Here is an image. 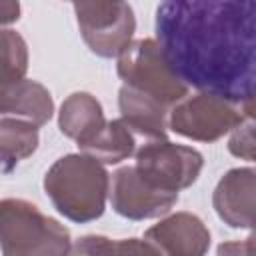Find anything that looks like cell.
Wrapping results in <instances>:
<instances>
[{
    "label": "cell",
    "instance_id": "cell-11",
    "mask_svg": "<svg viewBox=\"0 0 256 256\" xmlns=\"http://www.w3.org/2000/svg\"><path fill=\"white\" fill-rule=\"evenodd\" d=\"M0 114L20 116L42 126L54 114V100L46 86L24 76L20 80L0 84Z\"/></svg>",
    "mask_w": 256,
    "mask_h": 256
},
{
    "label": "cell",
    "instance_id": "cell-16",
    "mask_svg": "<svg viewBox=\"0 0 256 256\" xmlns=\"http://www.w3.org/2000/svg\"><path fill=\"white\" fill-rule=\"evenodd\" d=\"M28 46L26 40L8 28H0V84H8L26 76Z\"/></svg>",
    "mask_w": 256,
    "mask_h": 256
},
{
    "label": "cell",
    "instance_id": "cell-15",
    "mask_svg": "<svg viewBox=\"0 0 256 256\" xmlns=\"http://www.w3.org/2000/svg\"><path fill=\"white\" fill-rule=\"evenodd\" d=\"M78 148L102 164H118L134 154V132L122 122V118L106 120V124Z\"/></svg>",
    "mask_w": 256,
    "mask_h": 256
},
{
    "label": "cell",
    "instance_id": "cell-2",
    "mask_svg": "<svg viewBox=\"0 0 256 256\" xmlns=\"http://www.w3.org/2000/svg\"><path fill=\"white\" fill-rule=\"evenodd\" d=\"M110 176L102 162L80 152L58 158L44 176V192L72 222H92L104 214Z\"/></svg>",
    "mask_w": 256,
    "mask_h": 256
},
{
    "label": "cell",
    "instance_id": "cell-18",
    "mask_svg": "<svg viewBox=\"0 0 256 256\" xmlns=\"http://www.w3.org/2000/svg\"><path fill=\"white\" fill-rule=\"evenodd\" d=\"M230 132L232 136L228 140V150L238 158L254 162V116L244 118Z\"/></svg>",
    "mask_w": 256,
    "mask_h": 256
},
{
    "label": "cell",
    "instance_id": "cell-1",
    "mask_svg": "<svg viewBox=\"0 0 256 256\" xmlns=\"http://www.w3.org/2000/svg\"><path fill=\"white\" fill-rule=\"evenodd\" d=\"M156 42L186 86L254 104V0H162Z\"/></svg>",
    "mask_w": 256,
    "mask_h": 256
},
{
    "label": "cell",
    "instance_id": "cell-19",
    "mask_svg": "<svg viewBox=\"0 0 256 256\" xmlns=\"http://www.w3.org/2000/svg\"><path fill=\"white\" fill-rule=\"evenodd\" d=\"M20 18V0H0V28Z\"/></svg>",
    "mask_w": 256,
    "mask_h": 256
},
{
    "label": "cell",
    "instance_id": "cell-7",
    "mask_svg": "<svg viewBox=\"0 0 256 256\" xmlns=\"http://www.w3.org/2000/svg\"><path fill=\"white\" fill-rule=\"evenodd\" d=\"M204 166L198 150L168 142L166 138L150 140L136 152V170L152 186L168 192H180L192 186Z\"/></svg>",
    "mask_w": 256,
    "mask_h": 256
},
{
    "label": "cell",
    "instance_id": "cell-12",
    "mask_svg": "<svg viewBox=\"0 0 256 256\" xmlns=\"http://www.w3.org/2000/svg\"><path fill=\"white\" fill-rule=\"evenodd\" d=\"M118 106L122 122L132 132L150 140L166 138L168 106H164L162 102L124 84L118 92Z\"/></svg>",
    "mask_w": 256,
    "mask_h": 256
},
{
    "label": "cell",
    "instance_id": "cell-13",
    "mask_svg": "<svg viewBox=\"0 0 256 256\" xmlns=\"http://www.w3.org/2000/svg\"><path fill=\"white\" fill-rule=\"evenodd\" d=\"M104 124H106V118H104L102 106L88 92H74L60 106V112H58L60 132L76 140L78 146L86 144Z\"/></svg>",
    "mask_w": 256,
    "mask_h": 256
},
{
    "label": "cell",
    "instance_id": "cell-14",
    "mask_svg": "<svg viewBox=\"0 0 256 256\" xmlns=\"http://www.w3.org/2000/svg\"><path fill=\"white\" fill-rule=\"evenodd\" d=\"M38 126L26 118L0 114V166L12 170L38 148Z\"/></svg>",
    "mask_w": 256,
    "mask_h": 256
},
{
    "label": "cell",
    "instance_id": "cell-6",
    "mask_svg": "<svg viewBox=\"0 0 256 256\" xmlns=\"http://www.w3.org/2000/svg\"><path fill=\"white\" fill-rule=\"evenodd\" d=\"M78 28L86 46L102 58H116L136 30L128 0H72Z\"/></svg>",
    "mask_w": 256,
    "mask_h": 256
},
{
    "label": "cell",
    "instance_id": "cell-5",
    "mask_svg": "<svg viewBox=\"0 0 256 256\" xmlns=\"http://www.w3.org/2000/svg\"><path fill=\"white\" fill-rule=\"evenodd\" d=\"M248 116H254V104L242 106L216 94L200 92L190 98L184 96L168 110V128L190 140L214 142Z\"/></svg>",
    "mask_w": 256,
    "mask_h": 256
},
{
    "label": "cell",
    "instance_id": "cell-4",
    "mask_svg": "<svg viewBox=\"0 0 256 256\" xmlns=\"http://www.w3.org/2000/svg\"><path fill=\"white\" fill-rule=\"evenodd\" d=\"M116 58V70L122 82L146 96H152L164 106L172 108L188 94V86L172 72L154 38L128 42Z\"/></svg>",
    "mask_w": 256,
    "mask_h": 256
},
{
    "label": "cell",
    "instance_id": "cell-17",
    "mask_svg": "<svg viewBox=\"0 0 256 256\" xmlns=\"http://www.w3.org/2000/svg\"><path fill=\"white\" fill-rule=\"evenodd\" d=\"M78 254H110V252H118V254H158L146 240H136V238H128V240H110L104 236H84L80 238V242L76 244V248H72Z\"/></svg>",
    "mask_w": 256,
    "mask_h": 256
},
{
    "label": "cell",
    "instance_id": "cell-9",
    "mask_svg": "<svg viewBox=\"0 0 256 256\" xmlns=\"http://www.w3.org/2000/svg\"><path fill=\"white\" fill-rule=\"evenodd\" d=\"M144 240L160 254L200 256L210 246V230L190 212H176L146 230Z\"/></svg>",
    "mask_w": 256,
    "mask_h": 256
},
{
    "label": "cell",
    "instance_id": "cell-8",
    "mask_svg": "<svg viewBox=\"0 0 256 256\" xmlns=\"http://www.w3.org/2000/svg\"><path fill=\"white\" fill-rule=\"evenodd\" d=\"M108 196L114 212L128 220L164 216L178 202V192L152 186L138 174L136 166H124L112 174Z\"/></svg>",
    "mask_w": 256,
    "mask_h": 256
},
{
    "label": "cell",
    "instance_id": "cell-3",
    "mask_svg": "<svg viewBox=\"0 0 256 256\" xmlns=\"http://www.w3.org/2000/svg\"><path fill=\"white\" fill-rule=\"evenodd\" d=\"M70 232L22 198L0 200V250L6 256L68 254Z\"/></svg>",
    "mask_w": 256,
    "mask_h": 256
},
{
    "label": "cell",
    "instance_id": "cell-10",
    "mask_svg": "<svg viewBox=\"0 0 256 256\" xmlns=\"http://www.w3.org/2000/svg\"><path fill=\"white\" fill-rule=\"evenodd\" d=\"M254 190L256 172L254 168H232L228 170L214 188L212 206L218 218L230 228L254 226Z\"/></svg>",
    "mask_w": 256,
    "mask_h": 256
}]
</instances>
